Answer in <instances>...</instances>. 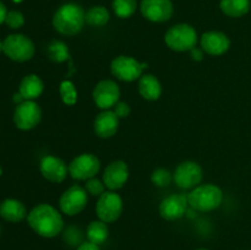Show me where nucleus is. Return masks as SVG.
<instances>
[{
	"label": "nucleus",
	"instance_id": "33",
	"mask_svg": "<svg viewBox=\"0 0 251 250\" xmlns=\"http://www.w3.org/2000/svg\"><path fill=\"white\" fill-rule=\"evenodd\" d=\"M190 55H191V59L195 61H200L203 59V50L202 48H198V47H195V48H193L190 50Z\"/></svg>",
	"mask_w": 251,
	"mask_h": 250
},
{
	"label": "nucleus",
	"instance_id": "5",
	"mask_svg": "<svg viewBox=\"0 0 251 250\" xmlns=\"http://www.w3.org/2000/svg\"><path fill=\"white\" fill-rule=\"evenodd\" d=\"M2 51L9 59L19 63L29 60L34 55V44L25 34H10L2 42Z\"/></svg>",
	"mask_w": 251,
	"mask_h": 250
},
{
	"label": "nucleus",
	"instance_id": "27",
	"mask_svg": "<svg viewBox=\"0 0 251 250\" xmlns=\"http://www.w3.org/2000/svg\"><path fill=\"white\" fill-rule=\"evenodd\" d=\"M59 93H60L61 100L66 105H74L77 102V91L71 81H63L59 87Z\"/></svg>",
	"mask_w": 251,
	"mask_h": 250
},
{
	"label": "nucleus",
	"instance_id": "10",
	"mask_svg": "<svg viewBox=\"0 0 251 250\" xmlns=\"http://www.w3.org/2000/svg\"><path fill=\"white\" fill-rule=\"evenodd\" d=\"M100 169V161L96 154L82 153L69 163V174L75 180H88L95 178Z\"/></svg>",
	"mask_w": 251,
	"mask_h": 250
},
{
	"label": "nucleus",
	"instance_id": "38",
	"mask_svg": "<svg viewBox=\"0 0 251 250\" xmlns=\"http://www.w3.org/2000/svg\"><path fill=\"white\" fill-rule=\"evenodd\" d=\"M14 1L15 2H20V1H21V0H14Z\"/></svg>",
	"mask_w": 251,
	"mask_h": 250
},
{
	"label": "nucleus",
	"instance_id": "17",
	"mask_svg": "<svg viewBox=\"0 0 251 250\" xmlns=\"http://www.w3.org/2000/svg\"><path fill=\"white\" fill-rule=\"evenodd\" d=\"M41 174L51 183H61L69 174V166L61 158L55 156H46L39 163Z\"/></svg>",
	"mask_w": 251,
	"mask_h": 250
},
{
	"label": "nucleus",
	"instance_id": "31",
	"mask_svg": "<svg viewBox=\"0 0 251 250\" xmlns=\"http://www.w3.org/2000/svg\"><path fill=\"white\" fill-rule=\"evenodd\" d=\"M113 112L117 114V117L119 119H124V118L129 117L130 113H131V108L127 104L126 102H123V100H119L117 104L113 107Z\"/></svg>",
	"mask_w": 251,
	"mask_h": 250
},
{
	"label": "nucleus",
	"instance_id": "22",
	"mask_svg": "<svg viewBox=\"0 0 251 250\" xmlns=\"http://www.w3.org/2000/svg\"><path fill=\"white\" fill-rule=\"evenodd\" d=\"M220 9L229 17H242L251 9L250 0H221Z\"/></svg>",
	"mask_w": 251,
	"mask_h": 250
},
{
	"label": "nucleus",
	"instance_id": "30",
	"mask_svg": "<svg viewBox=\"0 0 251 250\" xmlns=\"http://www.w3.org/2000/svg\"><path fill=\"white\" fill-rule=\"evenodd\" d=\"M5 24L12 29L21 28L25 25V17L22 15V12L16 11V10H11V11H7Z\"/></svg>",
	"mask_w": 251,
	"mask_h": 250
},
{
	"label": "nucleus",
	"instance_id": "39",
	"mask_svg": "<svg viewBox=\"0 0 251 250\" xmlns=\"http://www.w3.org/2000/svg\"><path fill=\"white\" fill-rule=\"evenodd\" d=\"M0 232H1V229H0Z\"/></svg>",
	"mask_w": 251,
	"mask_h": 250
},
{
	"label": "nucleus",
	"instance_id": "11",
	"mask_svg": "<svg viewBox=\"0 0 251 250\" xmlns=\"http://www.w3.org/2000/svg\"><path fill=\"white\" fill-rule=\"evenodd\" d=\"M41 107L34 100H24L19 103L14 112V123L20 130H31L41 123Z\"/></svg>",
	"mask_w": 251,
	"mask_h": 250
},
{
	"label": "nucleus",
	"instance_id": "16",
	"mask_svg": "<svg viewBox=\"0 0 251 250\" xmlns=\"http://www.w3.org/2000/svg\"><path fill=\"white\" fill-rule=\"evenodd\" d=\"M200 46L206 54L212 56L223 55L230 47V39L221 31H207L200 37Z\"/></svg>",
	"mask_w": 251,
	"mask_h": 250
},
{
	"label": "nucleus",
	"instance_id": "24",
	"mask_svg": "<svg viewBox=\"0 0 251 250\" xmlns=\"http://www.w3.org/2000/svg\"><path fill=\"white\" fill-rule=\"evenodd\" d=\"M110 14L104 6H92L86 11V24L93 27H102L108 24Z\"/></svg>",
	"mask_w": 251,
	"mask_h": 250
},
{
	"label": "nucleus",
	"instance_id": "25",
	"mask_svg": "<svg viewBox=\"0 0 251 250\" xmlns=\"http://www.w3.org/2000/svg\"><path fill=\"white\" fill-rule=\"evenodd\" d=\"M113 11L120 19H127L135 14L137 9V0H113Z\"/></svg>",
	"mask_w": 251,
	"mask_h": 250
},
{
	"label": "nucleus",
	"instance_id": "1",
	"mask_svg": "<svg viewBox=\"0 0 251 250\" xmlns=\"http://www.w3.org/2000/svg\"><path fill=\"white\" fill-rule=\"evenodd\" d=\"M27 222L34 233L43 238H55L63 232L61 213L49 203H39L27 215Z\"/></svg>",
	"mask_w": 251,
	"mask_h": 250
},
{
	"label": "nucleus",
	"instance_id": "13",
	"mask_svg": "<svg viewBox=\"0 0 251 250\" xmlns=\"http://www.w3.org/2000/svg\"><path fill=\"white\" fill-rule=\"evenodd\" d=\"M140 10L146 20L162 24L172 19L174 6L172 0H142Z\"/></svg>",
	"mask_w": 251,
	"mask_h": 250
},
{
	"label": "nucleus",
	"instance_id": "8",
	"mask_svg": "<svg viewBox=\"0 0 251 250\" xmlns=\"http://www.w3.org/2000/svg\"><path fill=\"white\" fill-rule=\"evenodd\" d=\"M123 208H124L123 199L120 198L119 194L109 190L98 198L96 203V215L98 220L103 222L113 223L119 220L123 213Z\"/></svg>",
	"mask_w": 251,
	"mask_h": 250
},
{
	"label": "nucleus",
	"instance_id": "21",
	"mask_svg": "<svg viewBox=\"0 0 251 250\" xmlns=\"http://www.w3.org/2000/svg\"><path fill=\"white\" fill-rule=\"evenodd\" d=\"M44 83L39 76L34 74L25 76L19 86V93L25 100H34L43 93Z\"/></svg>",
	"mask_w": 251,
	"mask_h": 250
},
{
	"label": "nucleus",
	"instance_id": "37",
	"mask_svg": "<svg viewBox=\"0 0 251 250\" xmlns=\"http://www.w3.org/2000/svg\"><path fill=\"white\" fill-rule=\"evenodd\" d=\"M1 174H2V168H1V167H0V175H1Z\"/></svg>",
	"mask_w": 251,
	"mask_h": 250
},
{
	"label": "nucleus",
	"instance_id": "3",
	"mask_svg": "<svg viewBox=\"0 0 251 250\" xmlns=\"http://www.w3.org/2000/svg\"><path fill=\"white\" fill-rule=\"evenodd\" d=\"M189 206L199 212H211L221 206L223 191L215 184H200L186 195Z\"/></svg>",
	"mask_w": 251,
	"mask_h": 250
},
{
	"label": "nucleus",
	"instance_id": "7",
	"mask_svg": "<svg viewBox=\"0 0 251 250\" xmlns=\"http://www.w3.org/2000/svg\"><path fill=\"white\" fill-rule=\"evenodd\" d=\"M88 202L85 186L75 184L66 189L59 199V208L66 216H76L82 212Z\"/></svg>",
	"mask_w": 251,
	"mask_h": 250
},
{
	"label": "nucleus",
	"instance_id": "9",
	"mask_svg": "<svg viewBox=\"0 0 251 250\" xmlns=\"http://www.w3.org/2000/svg\"><path fill=\"white\" fill-rule=\"evenodd\" d=\"M202 167L195 161H184L176 168L173 180L176 186L184 190H191L202 181Z\"/></svg>",
	"mask_w": 251,
	"mask_h": 250
},
{
	"label": "nucleus",
	"instance_id": "4",
	"mask_svg": "<svg viewBox=\"0 0 251 250\" xmlns=\"http://www.w3.org/2000/svg\"><path fill=\"white\" fill-rule=\"evenodd\" d=\"M164 43L174 51H190L198 44V32L189 24L174 25L164 34Z\"/></svg>",
	"mask_w": 251,
	"mask_h": 250
},
{
	"label": "nucleus",
	"instance_id": "18",
	"mask_svg": "<svg viewBox=\"0 0 251 250\" xmlns=\"http://www.w3.org/2000/svg\"><path fill=\"white\" fill-rule=\"evenodd\" d=\"M119 129V118L113 110H103L96 117L93 122L95 134L100 139H110Z\"/></svg>",
	"mask_w": 251,
	"mask_h": 250
},
{
	"label": "nucleus",
	"instance_id": "20",
	"mask_svg": "<svg viewBox=\"0 0 251 250\" xmlns=\"http://www.w3.org/2000/svg\"><path fill=\"white\" fill-rule=\"evenodd\" d=\"M139 93L144 100H157L162 95V85L158 78L152 74H144L137 83Z\"/></svg>",
	"mask_w": 251,
	"mask_h": 250
},
{
	"label": "nucleus",
	"instance_id": "34",
	"mask_svg": "<svg viewBox=\"0 0 251 250\" xmlns=\"http://www.w3.org/2000/svg\"><path fill=\"white\" fill-rule=\"evenodd\" d=\"M6 15H7L6 6H5V5L2 4L1 1H0V25H1L2 22H5V19H6Z\"/></svg>",
	"mask_w": 251,
	"mask_h": 250
},
{
	"label": "nucleus",
	"instance_id": "36",
	"mask_svg": "<svg viewBox=\"0 0 251 250\" xmlns=\"http://www.w3.org/2000/svg\"><path fill=\"white\" fill-rule=\"evenodd\" d=\"M196 250H208V249H206V248H199V249H196Z\"/></svg>",
	"mask_w": 251,
	"mask_h": 250
},
{
	"label": "nucleus",
	"instance_id": "12",
	"mask_svg": "<svg viewBox=\"0 0 251 250\" xmlns=\"http://www.w3.org/2000/svg\"><path fill=\"white\" fill-rule=\"evenodd\" d=\"M95 104L103 110L114 107L120 98V88L113 80H102L95 86L92 92Z\"/></svg>",
	"mask_w": 251,
	"mask_h": 250
},
{
	"label": "nucleus",
	"instance_id": "14",
	"mask_svg": "<svg viewBox=\"0 0 251 250\" xmlns=\"http://www.w3.org/2000/svg\"><path fill=\"white\" fill-rule=\"evenodd\" d=\"M189 208L188 198L184 194H171L159 203V215L166 221H176L186 215Z\"/></svg>",
	"mask_w": 251,
	"mask_h": 250
},
{
	"label": "nucleus",
	"instance_id": "35",
	"mask_svg": "<svg viewBox=\"0 0 251 250\" xmlns=\"http://www.w3.org/2000/svg\"><path fill=\"white\" fill-rule=\"evenodd\" d=\"M1 51H2V42L0 41V53H1Z\"/></svg>",
	"mask_w": 251,
	"mask_h": 250
},
{
	"label": "nucleus",
	"instance_id": "26",
	"mask_svg": "<svg viewBox=\"0 0 251 250\" xmlns=\"http://www.w3.org/2000/svg\"><path fill=\"white\" fill-rule=\"evenodd\" d=\"M48 56L55 63H64L69 59L68 46L63 41L54 39L48 46Z\"/></svg>",
	"mask_w": 251,
	"mask_h": 250
},
{
	"label": "nucleus",
	"instance_id": "29",
	"mask_svg": "<svg viewBox=\"0 0 251 250\" xmlns=\"http://www.w3.org/2000/svg\"><path fill=\"white\" fill-rule=\"evenodd\" d=\"M85 189L87 191V194H90L91 196H98L100 198L102 194L105 193V185L103 183V180H100L95 176V178H91L88 180H86Z\"/></svg>",
	"mask_w": 251,
	"mask_h": 250
},
{
	"label": "nucleus",
	"instance_id": "28",
	"mask_svg": "<svg viewBox=\"0 0 251 250\" xmlns=\"http://www.w3.org/2000/svg\"><path fill=\"white\" fill-rule=\"evenodd\" d=\"M151 180L156 186L163 188V186H167L171 184V181L173 180V175H172L171 172L167 171V169L157 168L154 169L153 173H152Z\"/></svg>",
	"mask_w": 251,
	"mask_h": 250
},
{
	"label": "nucleus",
	"instance_id": "6",
	"mask_svg": "<svg viewBox=\"0 0 251 250\" xmlns=\"http://www.w3.org/2000/svg\"><path fill=\"white\" fill-rule=\"evenodd\" d=\"M146 68V63H141L129 55H119L113 59L110 63L112 75L124 82H132V81L139 80L144 75Z\"/></svg>",
	"mask_w": 251,
	"mask_h": 250
},
{
	"label": "nucleus",
	"instance_id": "2",
	"mask_svg": "<svg viewBox=\"0 0 251 250\" xmlns=\"http://www.w3.org/2000/svg\"><path fill=\"white\" fill-rule=\"evenodd\" d=\"M53 27L63 36H76L86 24V11L81 5L66 2L58 7L53 15Z\"/></svg>",
	"mask_w": 251,
	"mask_h": 250
},
{
	"label": "nucleus",
	"instance_id": "15",
	"mask_svg": "<svg viewBox=\"0 0 251 250\" xmlns=\"http://www.w3.org/2000/svg\"><path fill=\"white\" fill-rule=\"evenodd\" d=\"M129 179V167L122 159L113 161L105 167L102 180L105 188L110 191H117L126 184Z\"/></svg>",
	"mask_w": 251,
	"mask_h": 250
},
{
	"label": "nucleus",
	"instance_id": "19",
	"mask_svg": "<svg viewBox=\"0 0 251 250\" xmlns=\"http://www.w3.org/2000/svg\"><path fill=\"white\" fill-rule=\"evenodd\" d=\"M27 210L24 203L15 199H6L0 203V216L11 223L21 222L27 217Z\"/></svg>",
	"mask_w": 251,
	"mask_h": 250
},
{
	"label": "nucleus",
	"instance_id": "23",
	"mask_svg": "<svg viewBox=\"0 0 251 250\" xmlns=\"http://www.w3.org/2000/svg\"><path fill=\"white\" fill-rule=\"evenodd\" d=\"M86 237H87L88 242L93 243V244H103V243L108 239V237H109L108 223L103 222V221L100 220L92 221V222L87 225Z\"/></svg>",
	"mask_w": 251,
	"mask_h": 250
},
{
	"label": "nucleus",
	"instance_id": "32",
	"mask_svg": "<svg viewBox=\"0 0 251 250\" xmlns=\"http://www.w3.org/2000/svg\"><path fill=\"white\" fill-rule=\"evenodd\" d=\"M75 250H100V245L97 244H93L91 242H82Z\"/></svg>",
	"mask_w": 251,
	"mask_h": 250
}]
</instances>
